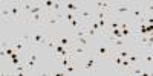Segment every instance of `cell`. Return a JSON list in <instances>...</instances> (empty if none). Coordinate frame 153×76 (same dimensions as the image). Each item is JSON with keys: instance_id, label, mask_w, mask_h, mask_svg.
I'll return each instance as SVG.
<instances>
[{"instance_id": "1", "label": "cell", "mask_w": 153, "mask_h": 76, "mask_svg": "<svg viewBox=\"0 0 153 76\" xmlns=\"http://www.w3.org/2000/svg\"><path fill=\"white\" fill-rule=\"evenodd\" d=\"M98 64H100V58L94 53H87L86 56L81 58V64H80V72L83 73H92L98 69Z\"/></svg>"}, {"instance_id": "2", "label": "cell", "mask_w": 153, "mask_h": 76, "mask_svg": "<svg viewBox=\"0 0 153 76\" xmlns=\"http://www.w3.org/2000/svg\"><path fill=\"white\" fill-rule=\"evenodd\" d=\"M9 12H11V20L14 23H19V21H25L26 17L23 14V9H22V2H11L9 5Z\"/></svg>"}, {"instance_id": "3", "label": "cell", "mask_w": 153, "mask_h": 76, "mask_svg": "<svg viewBox=\"0 0 153 76\" xmlns=\"http://www.w3.org/2000/svg\"><path fill=\"white\" fill-rule=\"evenodd\" d=\"M132 8L133 2H117L113 3L110 12H113V14H127V12H132Z\"/></svg>"}, {"instance_id": "4", "label": "cell", "mask_w": 153, "mask_h": 76, "mask_svg": "<svg viewBox=\"0 0 153 76\" xmlns=\"http://www.w3.org/2000/svg\"><path fill=\"white\" fill-rule=\"evenodd\" d=\"M112 53H113V47H112V44H110L109 41H107L106 44H104V43H103V44H100V46L97 47V50H95V55H97L100 59L110 58Z\"/></svg>"}, {"instance_id": "5", "label": "cell", "mask_w": 153, "mask_h": 76, "mask_svg": "<svg viewBox=\"0 0 153 76\" xmlns=\"http://www.w3.org/2000/svg\"><path fill=\"white\" fill-rule=\"evenodd\" d=\"M48 41L46 35L43 34V31H34L31 34V43H32V47H42L45 46Z\"/></svg>"}, {"instance_id": "6", "label": "cell", "mask_w": 153, "mask_h": 76, "mask_svg": "<svg viewBox=\"0 0 153 76\" xmlns=\"http://www.w3.org/2000/svg\"><path fill=\"white\" fill-rule=\"evenodd\" d=\"M46 12H38V14H31L26 17V23H31L32 26H43L45 21H46Z\"/></svg>"}, {"instance_id": "7", "label": "cell", "mask_w": 153, "mask_h": 76, "mask_svg": "<svg viewBox=\"0 0 153 76\" xmlns=\"http://www.w3.org/2000/svg\"><path fill=\"white\" fill-rule=\"evenodd\" d=\"M132 14H133V20L135 23H139L144 17H146V6L143 3L133 2V8H132Z\"/></svg>"}, {"instance_id": "8", "label": "cell", "mask_w": 153, "mask_h": 76, "mask_svg": "<svg viewBox=\"0 0 153 76\" xmlns=\"http://www.w3.org/2000/svg\"><path fill=\"white\" fill-rule=\"evenodd\" d=\"M29 52H31V55L26 61H25V66H26L28 72H34L35 66H37V47H32Z\"/></svg>"}, {"instance_id": "9", "label": "cell", "mask_w": 153, "mask_h": 76, "mask_svg": "<svg viewBox=\"0 0 153 76\" xmlns=\"http://www.w3.org/2000/svg\"><path fill=\"white\" fill-rule=\"evenodd\" d=\"M78 18L84 23V24H89L94 18H95V12H92L91 9H86V8H83L81 11H80V14H78Z\"/></svg>"}, {"instance_id": "10", "label": "cell", "mask_w": 153, "mask_h": 76, "mask_svg": "<svg viewBox=\"0 0 153 76\" xmlns=\"http://www.w3.org/2000/svg\"><path fill=\"white\" fill-rule=\"evenodd\" d=\"M71 53H72V56L76 59V58H83V56H86L87 55V50H86V47L84 46H72L71 47Z\"/></svg>"}, {"instance_id": "11", "label": "cell", "mask_w": 153, "mask_h": 76, "mask_svg": "<svg viewBox=\"0 0 153 76\" xmlns=\"http://www.w3.org/2000/svg\"><path fill=\"white\" fill-rule=\"evenodd\" d=\"M63 20V14H48L46 15V21L45 26H52V24H57Z\"/></svg>"}, {"instance_id": "12", "label": "cell", "mask_w": 153, "mask_h": 76, "mask_svg": "<svg viewBox=\"0 0 153 76\" xmlns=\"http://www.w3.org/2000/svg\"><path fill=\"white\" fill-rule=\"evenodd\" d=\"M81 9H83L81 5L75 3V2H65V11H66V12H74V14L78 15Z\"/></svg>"}, {"instance_id": "13", "label": "cell", "mask_w": 153, "mask_h": 76, "mask_svg": "<svg viewBox=\"0 0 153 76\" xmlns=\"http://www.w3.org/2000/svg\"><path fill=\"white\" fill-rule=\"evenodd\" d=\"M127 59H129L132 62V66H138V64H141V61H143V53H138V52H130L129 56H127Z\"/></svg>"}, {"instance_id": "14", "label": "cell", "mask_w": 153, "mask_h": 76, "mask_svg": "<svg viewBox=\"0 0 153 76\" xmlns=\"http://www.w3.org/2000/svg\"><path fill=\"white\" fill-rule=\"evenodd\" d=\"M112 6L113 3L112 2H107V0H104V2H97L95 3V8L98 11H106V12H110L112 11Z\"/></svg>"}, {"instance_id": "15", "label": "cell", "mask_w": 153, "mask_h": 76, "mask_svg": "<svg viewBox=\"0 0 153 76\" xmlns=\"http://www.w3.org/2000/svg\"><path fill=\"white\" fill-rule=\"evenodd\" d=\"M75 61V58L72 56V55H68V56H63V58H60V59H57V62H60V67H61V70H65L71 62H74Z\"/></svg>"}, {"instance_id": "16", "label": "cell", "mask_w": 153, "mask_h": 76, "mask_svg": "<svg viewBox=\"0 0 153 76\" xmlns=\"http://www.w3.org/2000/svg\"><path fill=\"white\" fill-rule=\"evenodd\" d=\"M136 44H138V47H141L143 50L147 47V44H149V35H136Z\"/></svg>"}, {"instance_id": "17", "label": "cell", "mask_w": 153, "mask_h": 76, "mask_svg": "<svg viewBox=\"0 0 153 76\" xmlns=\"http://www.w3.org/2000/svg\"><path fill=\"white\" fill-rule=\"evenodd\" d=\"M112 64H113V67L117 69L118 72H120V69H121V64H123V58L118 55V53H112Z\"/></svg>"}, {"instance_id": "18", "label": "cell", "mask_w": 153, "mask_h": 76, "mask_svg": "<svg viewBox=\"0 0 153 76\" xmlns=\"http://www.w3.org/2000/svg\"><path fill=\"white\" fill-rule=\"evenodd\" d=\"M143 61L146 64H153V50H143Z\"/></svg>"}, {"instance_id": "19", "label": "cell", "mask_w": 153, "mask_h": 76, "mask_svg": "<svg viewBox=\"0 0 153 76\" xmlns=\"http://www.w3.org/2000/svg\"><path fill=\"white\" fill-rule=\"evenodd\" d=\"M2 20H3V21H5V20H6V21H12V20H11L9 6H8V5H5V3L2 5Z\"/></svg>"}, {"instance_id": "20", "label": "cell", "mask_w": 153, "mask_h": 76, "mask_svg": "<svg viewBox=\"0 0 153 76\" xmlns=\"http://www.w3.org/2000/svg\"><path fill=\"white\" fill-rule=\"evenodd\" d=\"M34 3H35V2H22V9H23L25 17H28V15H29V12H31Z\"/></svg>"}, {"instance_id": "21", "label": "cell", "mask_w": 153, "mask_h": 76, "mask_svg": "<svg viewBox=\"0 0 153 76\" xmlns=\"http://www.w3.org/2000/svg\"><path fill=\"white\" fill-rule=\"evenodd\" d=\"M55 46H57V38H48V41H46V44H45V47L49 50L51 53L55 50Z\"/></svg>"}, {"instance_id": "22", "label": "cell", "mask_w": 153, "mask_h": 76, "mask_svg": "<svg viewBox=\"0 0 153 76\" xmlns=\"http://www.w3.org/2000/svg\"><path fill=\"white\" fill-rule=\"evenodd\" d=\"M74 41H75L76 44H80V46L87 47V46H89V37H75Z\"/></svg>"}, {"instance_id": "23", "label": "cell", "mask_w": 153, "mask_h": 76, "mask_svg": "<svg viewBox=\"0 0 153 76\" xmlns=\"http://www.w3.org/2000/svg\"><path fill=\"white\" fill-rule=\"evenodd\" d=\"M89 26H91L92 29H95L100 35H104V32H103V29H101V26H100V23H98V20H97V18H94L91 23H89Z\"/></svg>"}, {"instance_id": "24", "label": "cell", "mask_w": 153, "mask_h": 76, "mask_svg": "<svg viewBox=\"0 0 153 76\" xmlns=\"http://www.w3.org/2000/svg\"><path fill=\"white\" fill-rule=\"evenodd\" d=\"M65 72H66V75H72V73L80 72V69H76V67H75V61H74V62H71V64L65 69Z\"/></svg>"}, {"instance_id": "25", "label": "cell", "mask_w": 153, "mask_h": 76, "mask_svg": "<svg viewBox=\"0 0 153 76\" xmlns=\"http://www.w3.org/2000/svg\"><path fill=\"white\" fill-rule=\"evenodd\" d=\"M25 72H28V69H26V66H25V62H20V64H17L16 66V73L17 75H25Z\"/></svg>"}, {"instance_id": "26", "label": "cell", "mask_w": 153, "mask_h": 76, "mask_svg": "<svg viewBox=\"0 0 153 76\" xmlns=\"http://www.w3.org/2000/svg\"><path fill=\"white\" fill-rule=\"evenodd\" d=\"M76 17H78V15L74 14V12H66V14H63V20L68 21V23H71V21H72V20H75Z\"/></svg>"}, {"instance_id": "27", "label": "cell", "mask_w": 153, "mask_h": 76, "mask_svg": "<svg viewBox=\"0 0 153 76\" xmlns=\"http://www.w3.org/2000/svg\"><path fill=\"white\" fill-rule=\"evenodd\" d=\"M86 34H87V37L91 38V37H97V35H100L95 29H92L91 26H89V24H86Z\"/></svg>"}, {"instance_id": "28", "label": "cell", "mask_w": 153, "mask_h": 76, "mask_svg": "<svg viewBox=\"0 0 153 76\" xmlns=\"http://www.w3.org/2000/svg\"><path fill=\"white\" fill-rule=\"evenodd\" d=\"M115 53H118L123 59L124 58H127L129 56V53H130V50H126V49H120V50H115Z\"/></svg>"}, {"instance_id": "29", "label": "cell", "mask_w": 153, "mask_h": 76, "mask_svg": "<svg viewBox=\"0 0 153 76\" xmlns=\"http://www.w3.org/2000/svg\"><path fill=\"white\" fill-rule=\"evenodd\" d=\"M143 72H144V70L141 69V64H139L138 67H135V66H133V67H132V70H130V73H133V75H143Z\"/></svg>"}, {"instance_id": "30", "label": "cell", "mask_w": 153, "mask_h": 76, "mask_svg": "<svg viewBox=\"0 0 153 76\" xmlns=\"http://www.w3.org/2000/svg\"><path fill=\"white\" fill-rule=\"evenodd\" d=\"M123 38H127L129 35H133V28H129V29H123Z\"/></svg>"}, {"instance_id": "31", "label": "cell", "mask_w": 153, "mask_h": 76, "mask_svg": "<svg viewBox=\"0 0 153 76\" xmlns=\"http://www.w3.org/2000/svg\"><path fill=\"white\" fill-rule=\"evenodd\" d=\"M144 20H146V23H147V24H153V14H147V12H146Z\"/></svg>"}, {"instance_id": "32", "label": "cell", "mask_w": 153, "mask_h": 76, "mask_svg": "<svg viewBox=\"0 0 153 76\" xmlns=\"http://www.w3.org/2000/svg\"><path fill=\"white\" fill-rule=\"evenodd\" d=\"M129 28H132V26H130L127 21H121V23H120V29H121V31H123V29H129Z\"/></svg>"}]
</instances>
